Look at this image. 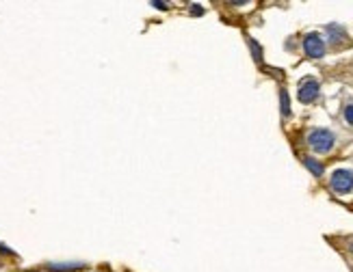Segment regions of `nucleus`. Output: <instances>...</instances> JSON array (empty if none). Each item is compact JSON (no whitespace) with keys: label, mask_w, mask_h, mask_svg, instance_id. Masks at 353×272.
<instances>
[{"label":"nucleus","mask_w":353,"mask_h":272,"mask_svg":"<svg viewBox=\"0 0 353 272\" xmlns=\"http://www.w3.org/2000/svg\"><path fill=\"white\" fill-rule=\"evenodd\" d=\"M327 35H330V41L336 43V45L349 41L345 29H342V26H338V24H327Z\"/></svg>","instance_id":"5"},{"label":"nucleus","mask_w":353,"mask_h":272,"mask_svg":"<svg viewBox=\"0 0 353 272\" xmlns=\"http://www.w3.org/2000/svg\"><path fill=\"white\" fill-rule=\"evenodd\" d=\"M279 97H282V115L291 113V102H288V93L286 91H279Z\"/></svg>","instance_id":"8"},{"label":"nucleus","mask_w":353,"mask_h":272,"mask_svg":"<svg viewBox=\"0 0 353 272\" xmlns=\"http://www.w3.org/2000/svg\"><path fill=\"white\" fill-rule=\"evenodd\" d=\"M330 184H332V188L336 190L338 195H347V193H351V190H353V173H351V171H347V169L334 171Z\"/></svg>","instance_id":"2"},{"label":"nucleus","mask_w":353,"mask_h":272,"mask_svg":"<svg viewBox=\"0 0 353 272\" xmlns=\"http://www.w3.org/2000/svg\"><path fill=\"white\" fill-rule=\"evenodd\" d=\"M308 143L316 153H327L334 147V134L330 130H314L308 136Z\"/></svg>","instance_id":"1"},{"label":"nucleus","mask_w":353,"mask_h":272,"mask_svg":"<svg viewBox=\"0 0 353 272\" xmlns=\"http://www.w3.org/2000/svg\"><path fill=\"white\" fill-rule=\"evenodd\" d=\"M351 253H353V242H351Z\"/></svg>","instance_id":"13"},{"label":"nucleus","mask_w":353,"mask_h":272,"mask_svg":"<svg viewBox=\"0 0 353 272\" xmlns=\"http://www.w3.org/2000/svg\"><path fill=\"white\" fill-rule=\"evenodd\" d=\"M303 165H305L308 169H310L316 177H321V175H323V165H321V162H316L314 158H303Z\"/></svg>","instance_id":"6"},{"label":"nucleus","mask_w":353,"mask_h":272,"mask_svg":"<svg viewBox=\"0 0 353 272\" xmlns=\"http://www.w3.org/2000/svg\"><path fill=\"white\" fill-rule=\"evenodd\" d=\"M191 13H193V15H200V13H204V9H200V5H193Z\"/></svg>","instance_id":"11"},{"label":"nucleus","mask_w":353,"mask_h":272,"mask_svg":"<svg viewBox=\"0 0 353 272\" xmlns=\"http://www.w3.org/2000/svg\"><path fill=\"white\" fill-rule=\"evenodd\" d=\"M154 7H158V9H167V5L165 3H152Z\"/></svg>","instance_id":"12"},{"label":"nucleus","mask_w":353,"mask_h":272,"mask_svg":"<svg viewBox=\"0 0 353 272\" xmlns=\"http://www.w3.org/2000/svg\"><path fill=\"white\" fill-rule=\"evenodd\" d=\"M345 119H347V123L353 125V104H349V106L345 108Z\"/></svg>","instance_id":"10"},{"label":"nucleus","mask_w":353,"mask_h":272,"mask_svg":"<svg viewBox=\"0 0 353 272\" xmlns=\"http://www.w3.org/2000/svg\"><path fill=\"white\" fill-rule=\"evenodd\" d=\"M249 45H251V52H253V57H256V61H262V52H260V48H258V43L251 39Z\"/></svg>","instance_id":"9"},{"label":"nucleus","mask_w":353,"mask_h":272,"mask_svg":"<svg viewBox=\"0 0 353 272\" xmlns=\"http://www.w3.org/2000/svg\"><path fill=\"white\" fill-rule=\"evenodd\" d=\"M54 272H72V270H78V268H83V266H80V264H63V266H57V264H54V266H50Z\"/></svg>","instance_id":"7"},{"label":"nucleus","mask_w":353,"mask_h":272,"mask_svg":"<svg viewBox=\"0 0 353 272\" xmlns=\"http://www.w3.org/2000/svg\"><path fill=\"white\" fill-rule=\"evenodd\" d=\"M303 50H305V54L310 59H321L323 54H325V41H323V37H321V35H316V33L305 35Z\"/></svg>","instance_id":"3"},{"label":"nucleus","mask_w":353,"mask_h":272,"mask_svg":"<svg viewBox=\"0 0 353 272\" xmlns=\"http://www.w3.org/2000/svg\"><path fill=\"white\" fill-rule=\"evenodd\" d=\"M316 97H319V83L312 80V78H308L305 83H301V87H299V99L303 104H310Z\"/></svg>","instance_id":"4"}]
</instances>
